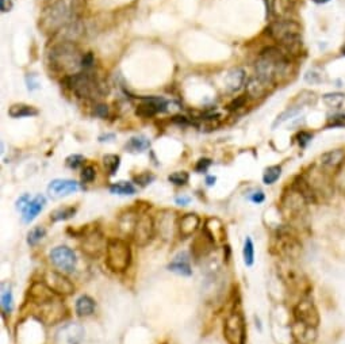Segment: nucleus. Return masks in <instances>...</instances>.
Segmentation results:
<instances>
[{
	"instance_id": "obj_60",
	"label": "nucleus",
	"mask_w": 345,
	"mask_h": 344,
	"mask_svg": "<svg viewBox=\"0 0 345 344\" xmlns=\"http://www.w3.org/2000/svg\"><path fill=\"white\" fill-rule=\"evenodd\" d=\"M216 180H217L216 176H207L206 184L207 186H213V184H216Z\"/></svg>"
},
{
	"instance_id": "obj_10",
	"label": "nucleus",
	"mask_w": 345,
	"mask_h": 344,
	"mask_svg": "<svg viewBox=\"0 0 345 344\" xmlns=\"http://www.w3.org/2000/svg\"><path fill=\"white\" fill-rule=\"evenodd\" d=\"M65 316H66V308L58 297L52 301H48L46 304L38 305L39 320L48 325H54L57 322L62 321Z\"/></svg>"
},
{
	"instance_id": "obj_16",
	"label": "nucleus",
	"mask_w": 345,
	"mask_h": 344,
	"mask_svg": "<svg viewBox=\"0 0 345 344\" xmlns=\"http://www.w3.org/2000/svg\"><path fill=\"white\" fill-rule=\"evenodd\" d=\"M83 34H84V25L79 18H76L66 26L62 27L57 34L53 35V38L57 39L56 42H76Z\"/></svg>"
},
{
	"instance_id": "obj_55",
	"label": "nucleus",
	"mask_w": 345,
	"mask_h": 344,
	"mask_svg": "<svg viewBox=\"0 0 345 344\" xmlns=\"http://www.w3.org/2000/svg\"><path fill=\"white\" fill-rule=\"evenodd\" d=\"M249 199L253 202V203H263L264 200H265V195H264L263 191H255L253 194H250L249 195Z\"/></svg>"
},
{
	"instance_id": "obj_22",
	"label": "nucleus",
	"mask_w": 345,
	"mask_h": 344,
	"mask_svg": "<svg viewBox=\"0 0 345 344\" xmlns=\"http://www.w3.org/2000/svg\"><path fill=\"white\" fill-rule=\"evenodd\" d=\"M273 87V84L264 80V79L259 78V76H253L252 79H249V82L246 83V94L250 98H263L268 94V91Z\"/></svg>"
},
{
	"instance_id": "obj_4",
	"label": "nucleus",
	"mask_w": 345,
	"mask_h": 344,
	"mask_svg": "<svg viewBox=\"0 0 345 344\" xmlns=\"http://www.w3.org/2000/svg\"><path fill=\"white\" fill-rule=\"evenodd\" d=\"M268 34L282 45L286 53H298L302 46L301 26L290 18H279L267 29Z\"/></svg>"
},
{
	"instance_id": "obj_15",
	"label": "nucleus",
	"mask_w": 345,
	"mask_h": 344,
	"mask_svg": "<svg viewBox=\"0 0 345 344\" xmlns=\"http://www.w3.org/2000/svg\"><path fill=\"white\" fill-rule=\"evenodd\" d=\"M86 331L80 324H68L56 333V344H80L84 339Z\"/></svg>"
},
{
	"instance_id": "obj_21",
	"label": "nucleus",
	"mask_w": 345,
	"mask_h": 344,
	"mask_svg": "<svg viewBox=\"0 0 345 344\" xmlns=\"http://www.w3.org/2000/svg\"><path fill=\"white\" fill-rule=\"evenodd\" d=\"M216 247V243L213 241L209 236L202 232L200 235H198L192 241L191 244V252L194 255L196 259H200V257L206 256L209 253L212 252L213 249Z\"/></svg>"
},
{
	"instance_id": "obj_19",
	"label": "nucleus",
	"mask_w": 345,
	"mask_h": 344,
	"mask_svg": "<svg viewBox=\"0 0 345 344\" xmlns=\"http://www.w3.org/2000/svg\"><path fill=\"white\" fill-rule=\"evenodd\" d=\"M49 192L54 196H65L79 190V183L72 179H54L48 187Z\"/></svg>"
},
{
	"instance_id": "obj_7",
	"label": "nucleus",
	"mask_w": 345,
	"mask_h": 344,
	"mask_svg": "<svg viewBox=\"0 0 345 344\" xmlns=\"http://www.w3.org/2000/svg\"><path fill=\"white\" fill-rule=\"evenodd\" d=\"M224 336L229 344H245L246 328L240 312H232L224 321Z\"/></svg>"
},
{
	"instance_id": "obj_28",
	"label": "nucleus",
	"mask_w": 345,
	"mask_h": 344,
	"mask_svg": "<svg viewBox=\"0 0 345 344\" xmlns=\"http://www.w3.org/2000/svg\"><path fill=\"white\" fill-rule=\"evenodd\" d=\"M96 308L95 301L92 300L90 296H82L79 297L75 305V310L80 317H88L91 314H94Z\"/></svg>"
},
{
	"instance_id": "obj_40",
	"label": "nucleus",
	"mask_w": 345,
	"mask_h": 344,
	"mask_svg": "<svg viewBox=\"0 0 345 344\" xmlns=\"http://www.w3.org/2000/svg\"><path fill=\"white\" fill-rule=\"evenodd\" d=\"M45 235H46V229L43 227L33 228V229L29 232V235H27V244L31 245V247H34V245L38 244L39 241L45 237Z\"/></svg>"
},
{
	"instance_id": "obj_47",
	"label": "nucleus",
	"mask_w": 345,
	"mask_h": 344,
	"mask_svg": "<svg viewBox=\"0 0 345 344\" xmlns=\"http://www.w3.org/2000/svg\"><path fill=\"white\" fill-rule=\"evenodd\" d=\"M246 95H241V96H237L236 99H233L230 103L228 105V110L229 111H236V110L241 109V107H244L246 103Z\"/></svg>"
},
{
	"instance_id": "obj_18",
	"label": "nucleus",
	"mask_w": 345,
	"mask_h": 344,
	"mask_svg": "<svg viewBox=\"0 0 345 344\" xmlns=\"http://www.w3.org/2000/svg\"><path fill=\"white\" fill-rule=\"evenodd\" d=\"M200 225V218L194 213H187L181 216L177 222V229L181 239H187L196 233Z\"/></svg>"
},
{
	"instance_id": "obj_39",
	"label": "nucleus",
	"mask_w": 345,
	"mask_h": 344,
	"mask_svg": "<svg viewBox=\"0 0 345 344\" xmlns=\"http://www.w3.org/2000/svg\"><path fill=\"white\" fill-rule=\"evenodd\" d=\"M281 175H282V167L281 166L268 167L267 170L264 171L263 182L267 184V186H271V184L275 183L278 179L281 178Z\"/></svg>"
},
{
	"instance_id": "obj_54",
	"label": "nucleus",
	"mask_w": 345,
	"mask_h": 344,
	"mask_svg": "<svg viewBox=\"0 0 345 344\" xmlns=\"http://www.w3.org/2000/svg\"><path fill=\"white\" fill-rule=\"evenodd\" d=\"M29 202H30V196H29V194H25V195H22L19 199L17 200V209L18 210H23L26 209V206L29 205Z\"/></svg>"
},
{
	"instance_id": "obj_48",
	"label": "nucleus",
	"mask_w": 345,
	"mask_h": 344,
	"mask_svg": "<svg viewBox=\"0 0 345 344\" xmlns=\"http://www.w3.org/2000/svg\"><path fill=\"white\" fill-rule=\"evenodd\" d=\"M212 164H213L212 159H207V157L199 159L198 163H196V166H195V171H196L198 174H203V172H206V171L210 168Z\"/></svg>"
},
{
	"instance_id": "obj_36",
	"label": "nucleus",
	"mask_w": 345,
	"mask_h": 344,
	"mask_svg": "<svg viewBox=\"0 0 345 344\" xmlns=\"http://www.w3.org/2000/svg\"><path fill=\"white\" fill-rule=\"evenodd\" d=\"M103 166L104 168H106V171L108 172V175H110V176H114V175L117 174L119 166H121V157L118 156V155H111V153H108V155L103 156Z\"/></svg>"
},
{
	"instance_id": "obj_58",
	"label": "nucleus",
	"mask_w": 345,
	"mask_h": 344,
	"mask_svg": "<svg viewBox=\"0 0 345 344\" xmlns=\"http://www.w3.org/2000/svg\"><path fill=\"white\" fill-rule=\"evenodd\" d=\"M173 122L179 123V125H188V119H187L186 117H183V115H175V117L172 118Z\"/></svg>"
},
{
	"instance_id": "obj_2",
	"label": "nucleus",
	"mask_w": 345,
	"mask_h": 344,
	"mask_svg": "<svg viewBox=\"0 0 345 344\" xmlns=\"http://www.w3.org/2000/svg\"><path fill=\"white\" fill-rule=\"evenodd\" d=\"M290 60L287 53L281 48L268 46L263 49L255 64L256 76L275 84L281 78L287 74Z\"/></svg>"
},
{
	"instance_id": "obj_30",
	"label": "nucleus",
	"mask_w": 345,
	"mask_h": 344,
	"mask_svg": "<svg viewBox=\"0 0 345 344\" xmlns=\"http://www.w3.org/2000/svg\"><path fill=\"white\" fill-rule=\"evenodd\" d=\"M314 329L315 328L297 321L295 327H294V336L297 337L298 341H301V344H309L311 340L315 339Z\"/></svg>"
},
{
	"instance_id": "obj_37",
	"label": "nucleus",
	"mask_w": 345,
	"mask_h": 344,
	"mask_svg": "<svg viewBox=\"0 0 345 344\" xmlns=\"http://www.w3.org/2000/svg\"><path fill=\"white\" fill-rule=\"evenodd\" d=\"M322 100L325 102V105L332 107V109H338L342 106L345 100V94L342 92H328L322 96Z\"/></svg>"
},
{
	"instance_id": "obj_62",
	"label": "nucleus",
	"mask_w": 345,
	"mask_h": 344,
	"mask_svg": "<svg viewBox=\"0 0 345 344\" xmlns=\"http://www.w3.org/2000/svg\"><path fill=\"white\" fill-rule=\"evenodd\" d=\"M341 53H342V54L345 56V46H342V49H341Z\"/></svg>"
},
{
	"instance_id": "obj_3",
	"label": "nucleus",
	"mask_w": 345,
	"mask_h": 344,
	"mask_svg": "<svg viewBox=\"0 0 345 344\" xmlns=\"http://www.w3.org/2000/svg\"><path fill=\"white\" fill-rule=\"evenodd\" d=\"M48 57L53 71L65 76L78 74L82 70L83 54L76 42H54Z\"/></svg>"
},
{
	"instance_id": "obj_44",
	"label": "nucleus",
	"mask_w": 345,
	"mask_h": 344,
	"mask_svg": "<svg viewBox=\"0 0 345 344\" xmlns=\"http://www.w3.org/2000/svg\"><path fill=\"white\" fill-rule=\"evenodd\" d=\"M322 80H324L322 74L317 70H309L305 74V82L309 84H319L322 83Z\"/></svg>"
},
{
	"instance_id": "obj_53",
	"label": "nucleus",
	"mask_w": 345,
	"mask_h": 344,
	"mask_svg": "<svg viewBox=\"0 0 345 344\" xmlns=\"http://www.w3.org/2000/svg\"><path fill=\"white\" fill-rule=\"evenodd\" d=\"M94 113H95L96 117L107 118L108 117V106L103 105V103H99V105L95 106V109H94Z\"/></svg>"
},
{
	"instance_id": "obj_61",
	"label": "nucleus",
	"mask_w": 345,
	"mask_h": 344,
	"mask_svg": "<svg viewBox=\"0 0 345 344\" xmlns=\"http://www.w3.org/2000/svg\"><path fill=\"white\" fill-rule=\"evenodd\" d=\"M315 5H326V3H329L330 0H313Z\"/></svg>"
},
{
	"instance_id": "obj_29",
	"label": "nucleus",
	"mask_w": 345,
	"mask_h": 344,
	"mask_svg": "<svg viewBox=\"0 0 345 344\" xmlns=\"http://www.w3.org/2000/svg\"><path fill=\"white\" fill-rule=\"evenodd\" d=\"M39 111L34 106L25 105V103H17L9 109V115L11 118H25V117H37Z\"/></svg>"
},
{
	"instance_id": "obj_23",
	"label": "nucleus",
	"mask_w": 345,
	"mask_h": 344,
	"mask_svg": "<svg viewBox=\"0 0 345 344\" xmlns=\"http://www.w3.org/2000/svg\"><path fill=\"white\" fill-rule=\"evenodd\" d=\"M203 232L216 243V245L218 244V243H222L225 240V235H226L224 224H222V221H221L220 218L216 217L207 218L206 224H204V228H203Z\"/></svg>"
},
{
	"instance_id": "obj_11",
	"label": "nucleus",
	"mask_w": 345,
	"mask_h": 344,
	"mask_svg": "<svg viewBox=\"0 0 345 344\" xmlns=\"http://www.w3.org/2000/svg\"><path fill=\"white\" fill-rule=\"evenodd\" d=\"M131 236H133L134 243L138 247H145V245L149 244L152 239L155 237V221H153V218L148 214L138 216Z\"/></svg>"
},
{
	"instance_id": "obj_5",
	"label": "nucleus",
	"mask_w": 345,
	"mask_h": 344,
	"mask_svg": "<svg viewBox=\"0 0 345 344\" xmlns=\"http://www.w3.org/2000/svg\"><path fill=\"white\" fill-rule=\"evenodd\" d=\"M64 82L80 99H99L108 92L106 84L88 71L65 76Z\"/></svg>"
},
{
	"instance_id": "obj_34",
	"label": "nucleus",
	"mask_w": 345,
	"mask_h": 344,
	"mask_svg": "<svg viewBox=\"0 0 345 344\" xmlns=\"http://www.w3.org/2000/svg\"><path fill=\"white\" fill-rule=\"evenodd\" d=\"M76 212H78V208H74V206L58 208V209L53 210L52 214H50V220H52V222L65 221V220H69V218L74 217Z\"/></svg>"
},
{
	"instance_id": "obj_26",
	"label": "nucleus",
	"mask_w": 345,
	"mask_h": 344,
	"mask_svg": "<svg viewBox=\"0 0 345 344\" xmlns=\"http://www.w3.org/2000/svg\"><path fill=\"white\" fill-rule=\"evenodd\" d=\"M46 203V198L43 195H37L34 199H31L29 202V205L26 206V209L22 212V220L25 224H30L31 221H34L37 216L42 212L43 206Z\"/></svg>"
},
{
	"instance_id": "obj_49",
	"label": "nucleus",
	"mask_w": 345,
	"mask_h": 344,
	"mask_svg": "<svg viewBox=\"0 0 345 344\" xmlns=\"http://www.w3.org/2000/svg\"><path fill=\"white\" fill-rule=\"evenodd\" d=\"M94 64H95V57H94L92 52L86 53L82 58V70H84V71L91 70V68L94 66Z\"/></svg>"
},
{
	"instance_id": "obj_56",
	"label": "nucleus",
	"mask_w": 345,
	"mask_h": 344,
	"mask_svg": "<svg viewBox=\"0 0 345 344\" xmlns=\"http://www.w3.org/2000/svg\"><path fill=\"white\" fill-rule=\"evenodd\" d=\"M14 7V0H0V10L2 13H10Z\"/></svg>"
},
{
	"instance_id": "obj_45",
	"label": "nucleus",
	"mask_w": 345,
	"mask_h": 344,
	"mask_svg": "<svg viewBox=\"0 0 345 344\" xmlns=\"http://www.w3.org/2000/svg\"><path fill=\"white\" fill-rule=\"evenodd\" d=\"M153 180H155V175L152 174V172H147V171L143 172V174L137 175V176H134V182L138 186H141V187H145L148 184H151Z\"/></svg>"
},
{
	"instance_id": "obj_43",
	"label": "nucleus",
	"mask_w": 345,
	"mask_h": 344,
	"mask_svg": "<svg viewBox=\"0 0 345 344\" xmlns=\"http://www.w3.org/2000/svg\"><path fill=\"white\" fill-rule=\"evenodd\" d=\"M84 161H86L84 156L79 155V153H74V155H71V156L66 157L65 164H66V167H69V168H72V170H78L79 167H82L83 164H84Z\"/></svg>"
},
{
	"instance_id": "obj_12",
	"label": "nucleus",
	"mask_w": 345,
	"mask_h": 344,
	"mask_svg": "<svg viewBox=\"0 0 345 344\" xmlns=\"http://www.w3.org/2000/svg\"><path fill=\"white\" fill-rule=\"evenodd\" d=\"M43 282L46 283V286L53 293H56L57 296H71L75 292L74 283L58 271H46L43 274Z\"/></svg>"
},
{
	"instance_id": "obj_9",
	"label": "nucleus",
	"mask_w": 345,
	"mask_h": 344,
	"mask_svg": "<svg viewBox=\"0 0 345 344\" xmlns=\"http://www.w3.org/2000/svg\"><path fill=\"white\" fill-rule=\"evenodd\" d=\"M82 237L83 240L80 247H82V251L86 253L87 256L99 257L102 252L106 249V247H107V241L104 239L103 233L98 228L90 229Z\"/></svg>"
},
{
	"instance_id": "obj_41",
	"label": "nucleus",
	"mask_w": 345,
	"mask_h": 344,
	"mask_svg": "<svg viewBox=\"0 0 345 344\" xmlns=\"http://www.w3.org/2000/svg\"><path fill=\"white\" fill-rule=\"evenodd\" d=\"M168 180L171 183L175 184V186H184V184L188 183L190 175L186 171H176V172H172V174L169 175Z\"/></svg>"
},
{
	"instance_id": "obj_57",
	"label": "nucleus",
	"mask_w": 345,
	"mask_h": 344,
	"mask_svg": "<svg viewBox=\"0 0 345 344\" xmlns=\"http://www.w3.org/2000/svg\"><path fill=\"white\" fill-rule=\"evenodd\" d=\"M175 202H176L177 205H180V206H186V205H188L191 202V198L190 196H187V195H179V196H176V199H175Z\"/></svg>"
},
{
	"instance_id": "obj_33",
	"label": "nucleus",
	"mask_w": 345,
	"mask_h": 344,
	"mask_svg": "<svg viewBox=\"0 0 345 344\" xmlns=\"http://www.w3.org/2000/svg\"><path fill=\"white\" fill-rule=\"evenodd\" d=\"M14 309V296L11 288L7 283L2 285V310L5 314H10Z\"/></svg>"
},
{
	"instance_id": "obj_13",
	"label": "nucleus",
	"mask_w": 345,
	"mask_h": 344,
	"mask_svg": "<svg viewBox=\"0 0 345 344\" xmlns=\"http://www.w3.org/2000/svg\"><path fill=\"white\" fill-rule=\"evenodd\" d=\"M294 316L298 322H302L305 325L317 328L319 324L318 310L310 300H301L294 308Z\"/></svg>"
},
{
	"instance_id": "obj_59",
	"label": "nucleus",
	"mask_w": 345,
	"mask_h": 344,
	"mask_svg": "<svg viewBox=\"0 0 345 344\" xmlns=\"http://www.w3.org/2000/svg\"><path fill=\"white\" fill-rule=\"evenodd\" d=\"M115 139V135L114 134H106V135H100L99 137V141H111V140H114Z\"/></svg>"
},
{
	"instance_id": "obj_20",
	"label": "nucleus",
	"mask_w": 345,
	"mask_h": 344,
	"mask_svg": "<svg viewBox=\"0 0 345 344\" xmlns=\"http://www.w3.org/2000/svg\"><path fill=\"white\" fill-rule=\"evenodd\" d=\"M246 83V74L244 68L236 66L229 71L225 78V87L229 92H238Z\"/></svg>"
},
{
	"instance_id": "obj_14",
	"label": "nucleus",
	"mask_w": 345,
	"mask_h": 344,
	"mask_svg": "<svg viewBox=\"0 0 345 344\" xmlns=\"http://www.w3.org/2000/svg\"><path fill=\"white\" fill-rule=\"evenodd\" d=\"M143 105H140L135 110V114L138 117L151 118L155 117L156 114L165 113L168 109V102L164 98L160 96H143Z\"/></svg>"
},
{
	"instance_id": "obj_1",
	"label": "nucleus",
	"mask_w": 345,
	"mask_h": 344,
	"mask_svg": "<svg viewBox=\"0 0 345 344\" xmlns=\"http://www.w3.org/2000/svg\"><path fill=\"white\" fill-rule=\"evenodd\" d=\"M79 0H50L39 18V26L48 34H57L78 17Z\"/></svg>"
},
{
	"instance_id": "obj_46",
	"label": "nucleus",
	"mask_w": 345,
	"mask_h": 344,
	"mask_svg": "<svg viewBox=\"0 0 345 344\" xmlns=\"http://www.w3.org/2000/svg\"><path fill=\"white\" fill-rule=\"evenodd\" d=\"M95 176H96V171L92 166H86L84 168H83L82 180L84 182V183H91V182H94V180H95Z\"/></svg>"
},
{
	"instance_id": "obj_25",
	"label": "nucleus",
	"mask_w": 345,
	"mask_h": 344,
	"mask_svg": "<svg viewBox=\"0 0 345 344\" xmlns=\"http://www.w3.org/2000/svg\"><path fill=\"white\" fill-rule=\"evenodd\" d=\"M278 247L283 255L289 257H297L301 253V244L298 243L295 237L290 235H279L278 236Z\"/></svg>"
},
{
	"instance_id": "obj_50",
	"label": "nucleus",
	"mask_w": 345,
	"mask_h": 344,
	"mask_svg": "<svg viewBox=\"0 0 345 344\" xmlns=\"http://www.w3.org/2000/svg\"><path fill=\"white\" fill-rule=\"evenodd\" d=\"M297 140H298V144L301 145L302 148H305L309 143H310L311 140H313V134H311L310 131H299L297 134Z\"/></svg>"
},
{
	"instance_id": "obj_31",
	"label": "nucleus",
	"mask_w": 345,
	"mask_h": 344,
	"mask_svg": "<svg viewBox=\"0 0 345 344\" xmlns=\"http://www.w3.org/2000/svg\"><path fill=\"white\" fill-rule=\"evenodd\" d=\"M302 109H303L302 105L291 106V107H289V109H286L283 113H281L278 117H276V119L273 121V123H272V129L275 130V129H278V127L281 126L282 123H285L286 121L293 119L294 117H297L298 114H301Z\"/></svg>"
},
{
	"instance_id": "obj_38",
	"label": "nucleus",
	"mask_w": 345,
	"mask_h": 344,
	"mask_svg": "<svg viewBox=\"0 0 345 344\" xmlns=\"http://www.w3.org/2000/svg\"><path fill=\"white\" fill-rule=\"evenodd\" d=\"M242 256H244V263L245 266L252 267L255 263V245L250 237H246L242 248Z\"/></svg>"
},
{
	"instance_id": "obj_8",
	"label": "nucleus",
	"mask_w": 345,
	"mask_h": 344,
	"mask_svg": "<svg viewBox=\"0 0 345 344\" xmlns=\"http://www.w3.org/2000/svg\"><path fill=\"white\" fill-rule=\"evenodd\" d=\"M49 259L62 272H74L78 266V257L74 249L66 245H58L49 253Z\"/></svg>"
},
{
	"instance_id": "obj_52",
	"label": "nucleus",
	"mask_w": 345,
	"mask_h": 344,
	"mask_svg": "<svg viewBox=\"0 0 345 344\" xmlns=\"http://www.w3.org/2000/svg\"><path fill=\"white\" fill-rule=\"evenodd\" d=\"M26 83H27V88H29L30 91H34V90L39 88L38 79H37V76H35L34 74H29V75H27V76H26Z\"/></svg>"
},
{
	"instance_id": "obj_17",
	"label": "nucleus",
	"mask_w": 345,
	"mask_h": 344,
	"mask_svg": "<svg viewBox=\"0 0 345 344\" xmlns=\"http://www.w3.org/2000/svg\"><path fill=\"white\" fill-rule=\"evenodd\" d=\"M57 297L60 296H57L56 293H53L43 281L42 282H34L30 286V289H29V298L37 306L46 304L48 301L54 300Z\"/></svg>"
},
{
	"instance_id": "obj_42",
	"label": "nucleus",
	"mask_w": 345,
	"mask_h": 344,
	"mask_svg": "<svg viewBox=\"0 0 345 344\" xmlns=\"http://www.w3.org/2000/svg\"><path fill=\"white\" fill-rule=\"evenodd\" d=\"M334 184L337 186V188L340 190L341 192L345 194V163H342L336 171V175H334Z\"/></svg>"
},
{
	"instance_id": "obj_6",
	"label": "nucleus",
	"mask_w": 345,
	"mask_h": 344,
	"mask_svg": "<svg viewBox=\"0 0 345 344\" xmlns=\"http://www.w3.org/2000/svg\"><path fill=\"white\" fill-rule=\"evenodd\" d=\"M131 264V249L129 243L122 239L107 240L106 266L112 272H125Z\"/></svg>"
},
{
	"instance_id": "obj_27",
	"label": "nucleus",
	"mask_w": 345,
	"mask_h": 344,
	"mask_svg": "<svg viewBox=\"0 0 345 344\" xmlns=\"http://www.w3.org/2000/svg\"><path fill=\"white\" fill-rule=\"evenodd\" d=\"M345 152L342 149H334V151H329L321 156V164L325 168H333L337 170L338 167L344 163Z\"/></svg>"
},
{
	"instance_id": "obj_35",
	"label": "nucleus",
	"mask_w": 345,
	"mask_h": 344,
	"mask_svg": "<svg viewBox=\"0 0 345 344\" xmlns=\"http://www.w3.org/2000/svg\"><path fill=\"white\" fill-rule=\"evenodd\" d=\"M110 191L117 195H133L135 194V187L133 183L126 182V180H119L110 186Z\"/></svg>"
},
{
	"instance_id": "obj_24",
	"label": "nucleus",
	"mask_w": 345,
	"mask_h": 344,
	"mask_svg": "<svg viewBox=\"0 0 345 344\" xmlns=\"http://www.w3.org/2000/svg\"><path fill=\"white\" fill-rule=\"evenodd\" d=\"M168 270L171 271V272L181 275V277H191V275H192V268H191L188 253H177L176 256L173 257V260L168 264Z\"/></svg>"
},
{
	"instance_id": "obj_32",
	"label": "nucleus",
	"mask_w": 345,
	"mask_h": 344,
	"mask_svg": "<svg viewBox=\"0 0 345 344\" xmlns=\"http://www.w3.org/2000/svg\"><path fill=\"white\" fill-rule=\"evenodd\" d=\"M126 148L129 149L130 152H144L151 148V141L145 135H135L129 140Z\"/></svg>"
},
{
	"instance_id": "obj_51",
	"label": "nucleus",
	"mask_w": 345,
	"mask_h": 344,
	"mask_svg": "<svg viewBox=\"0 0 345 344\" xmlns=\"http://www.w3.org/2000/svg\"><path fill=\"white\" fill-rule=\"evenodd\" d=\"M345 126V114H337L329 119L326 127H340Z\"/></svg>"
}]
</instances>
